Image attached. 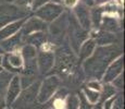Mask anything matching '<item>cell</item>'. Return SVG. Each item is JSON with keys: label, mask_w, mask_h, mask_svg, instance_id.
<instances>
[{"label": "cell", "mask_w": 125, "mask_h": 109, "mask_svg": "<svg viewBox=\"0 0 125 109\" xmlns=\"http://www.w3.org/2000/svg\"><path fill=\"white\" fill-rule=\"evenodd\" d=\"M86 94H87V98L90 103L95 104L97 103L98 98H99V95H98L97 92H91V91H86Z\"/></svg>", "instance_id": "2"}, {"label": "cell", "mask_w": 125, "mask_h": 109, "mask_svg": "<svg viewBox=\"0 0 125 109\" xmlns=\"http://www.w3.org/2000/svg\"><path fill=\"white\" fill-rule=\"evenodd\" d=\"M113 109H122V103L119 101V103L115 104V106H113Z\"/></svg>", "instance_id": "3"}, {"label": "cell", "mask_w": 125, "mask_h": 109, "mask_svg": "<svg viewBox=\"0 0 125 109\" xmlns=\"http://www.w3.org/2000/svg\"><path fill=\"white\" fill-rule=\"evenodd\" d=\"M93 109H102V107L100 105H97V106H95V107H94Z\"/></svg>", "instance_id": "5"}, {"label": "cell", "mask_w": 125, "mask_h": 109, "mask_svg": "<svg viewBox=\"0 0 125 109\" xmlns=\"http://www.w3.org/2000/svg\"><path fill=\"white\" fill-rule=\"evenodd\" d=\"M4 100L2 98H0V109H4Z\"/></svg>", "instance_id": "4"}, {"label": "cell", "mask_w": 125, "mask_h": 109, "mask_svg": "<svg viewBox=\"0 0 125 109\" xmlns=\"http://www.w3.org/2000/svg\"><path fill=\"white\" fill-rule=\"evenodd\" d=\"M19 92H20V88H19L18 80H14V81L11 83L10 88H9V93H8V103L9 104L12 103V101L16 98Z\"/></svg>", "instance_id": "1"}]
</instances>
